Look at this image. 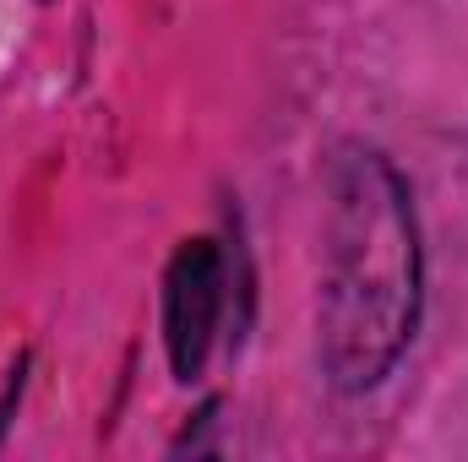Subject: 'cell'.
I'll list each match as a JSON object with an SVG mask.
<instances>
[{
	"label": "cell",
	"instance_id": "1",
	"mask_svg": "<svg viewBox=\"0 0 468 462\" xmlns=\"http://www.w3.org/2000/svg\"><path fill=\"white\" fill-rule=\"evenodd\" d=\"M420 224L387 152L344 147L327 169V267L316 353L338 392H370L392 375L420 327Z\"/></svg>",
	"mask_w": 468,
	"mask_h": 462
},
{
	"label": "cell",
	"instance_id": "2",
	"mask_svg": "<svg viewBox=\"0 0 468 462\" xmlns=\"http://www.w3.org/2000/svg\"><path fill=\"white\" fill-rule=\"evenodd\" d=\"M224 310V250L218 239H186L164 272V348L180 381H197Z\"/></svg>",
	"mask_w": 468,
	"mask_h": 462
}]
</instances>
